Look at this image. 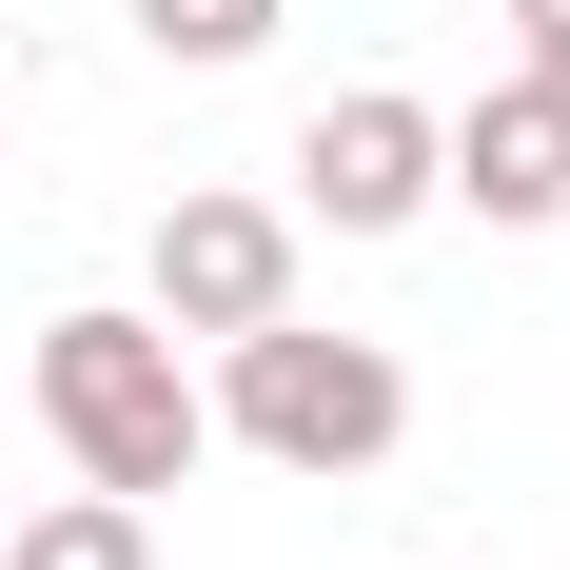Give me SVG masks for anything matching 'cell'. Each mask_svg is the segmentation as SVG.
Wrapping results in <instances>:
<instances>
[{
  "mask_svg": "<svg viewBox=\"0 0 570 570\" xmlns=\"http://www.w3.org/2000/svg\"><path fill=\"white\" fill-rule=\"evenodd\" d=\"M40 433L79 453V492H138L158 512L177 472L217 453V394L177 374L158 315H40Z\"/></svg>",
  "mask_w": 570,
  "mask_h": 570,
  "instance_id": "obj_1",
  "label": "cell"
},
{
  "mask_svg": "<svg viewBox=\"0 0 570 570\" xmlns=\"http://www.w3.org/2000/svg\"><path fill=\"white\" fill-rule=\"evenodd\" d=\"M217 433L236 453H276V472H374L413 433V374L374 335H315V315H256V335H217Z\"/></svg>",
  "mask_w": 570,
  "mask_h": 570,
  "instance_id": "obj_2",
  "label": "cell"
},
{
  "mask_svg": "<svg viewBox=\"0 0 570 570\" xmlns=\"http://www.w3.org/2000/svg\"><path fill=\"white\" fill-rule=\"evenodd\" d=\"M295 217H335V236L433 217V99H394V79L315 99V118H295Z\"/></svg>",
  "mask_w": 570,
  "mask_h": 570,
  "instance_id": "obj_3",
  "label": "cell"
},
{
  "mask_svg": "<svg viewBox=\"0 0 570 570\" xmlns=\"http://www.w3.org/2000/svg\"><path fill=\"white\" fill-rule=\"evenodd\" d=\"M295 315V217L276 197H158V335H256Z\"/></svg>",
  "mask_w": 570,
  "mask_h": 570,
  "instance_id": "obj_4",
  "label": "cell"
},
{
  "mask_svg": "<svg viewBox=\"0 0 570 570\" xmlns=\"http://www.w3.org/2000/svg\"><path fill=\"white\" fill-rule=\"evenodd\" d=\"M433 197H472L492 236H551V217H570V79L512 59L472 118H433Z\"/></svg>",
  "mask_w": 570,
  "mask_h": 570,
  "instance_id": "obj_5",
  "label": "cell"
},
{
  "mask_svg": "<svg viewBox=\"0 0 570 570\" xmlns=\"http://www.w3.org/2000/svg\"><path fill=\"white\" fill-rule=\"evenodd\" d=\"M0 570H158V512L138 492H59V512L0 531Z\"/></svg>",
  "mask_w": 570,
  "mask_h": 570,
  "instance_id": "obj_6",
  "label": "cell"
},
{
  "mask_svg": "<svg viewBox=\"0 0 570 570\" xmlns=\"http://www.w3.org/2000/svg\"><path fill=\"white\" fill-rule=\"evenodd\" d=\"M138 40H158V59H256L276 0H138Z\"/></svg>",
  "mask_w": 570,
  "mask_h": 570,
  "instance_id": "obj_7",
  "label": "cell"
},
{
  "mask_svg": "<svg viewBox=\"0 0 570 570\" xmlns=\"http://www.w3.org/2000/svg\"><path fill=\"white\" fill-rule=\"evenodd\" d=\"M512 59H531V79H570V0H512Z\"/></svg>",
  "mask_w": 570,
  "mask_h": 570,
  "instance_id": "obj_8",
  "label": "cell"
}]
</instances>
